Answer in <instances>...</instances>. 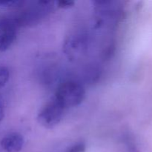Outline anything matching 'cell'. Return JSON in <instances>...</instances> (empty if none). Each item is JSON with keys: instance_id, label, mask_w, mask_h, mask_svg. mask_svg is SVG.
<instances>
[{"instance_id": "cell-2", "label": "cell", "mask_w": 152, "mask_h": 152, "mask_svg": "<svg viewBox=\"0 0 152 152\" xmlns=\"http://www.w3.org/2000/svg\"><path fill=\"white\" fill-rule=\"evenodd\" d=\"M65 111V108L53 97L40 110L37 120L45 129H53L60 123Z\"/></svg>"}, {"instance_id": "cell-8", "label": "cell", "mask_w": 152, "mask_h": 152, "mask_svg": "<svg viewBox=\"0 0 152 152\" xmlns=\"http://www.w3.org/2000/svg\"><path fill=\"white\" fill-rule=\"evenodd\" d=\"M4 117V104L3 99L0 97V123Z\"/></svg>"}, {"instance_id": "cell-4", "label": "cell", "mask_w": 152, "mask_h": 152, "mask_svg": "<svg viewBox=\"0 0 152 152\" xmlns=\"http://www.w3.org/2000/svg\"><path fill=\"white\" fill-rule=\"evenodd\" d=\"M0 144L6 152H19L23 148L25 139L21 134L11 133L4 137Z\"/></svg>"}, {"instance_id": "cell-6", "label": "cell", "mask_w": 152, "mask_h": 152, "mask_svg": "<svg viewBox=\"0 0 152 152\" xmlns=\"http://www.w3.org/2000/svg\"><path fill=\"white\" fill-rule=\"evenodd\" d=\"M86 149V144L83 142H80L70 146L65 152H85Z\"/></svg>"}, {"instance_id": "cell-1", "label": "cell", "mask_w": 152, "mask_h": 152, "mask_svg": "<svg viewBox=\"0 0 152 152\" xmlns=\"http://www.w3.org/2000/svg\"><path fill=\"white\" fill-rule=\"evenodd\" d=\"M86 97V90L80 83L67 81L57 88L54 98L66 109L80 105Z\"/></svg>"}, {"instance_id": "cell-7", "label": "cell", "mask_w": 152, "mask_h": 152, "mask_svg": "<svg viewBox=\"0 0 152 152\" xmlns=\"http://www.w3.org/2000/svg\"><path fill=\"white\" fill-rule=\"evenodd\" d=\"M56 4L60 8H70V7H73L74 4V1H59L56 2Z\"/></svg>"}, {"instance_id": "cell-3", "label": "cell", "mask_w": 152, "mask_h": 152, "mask_svg": "<svg viewBox=\"0 0 152 152\" xmlns=\"http://www.w3.org/2000/svg\"><path fill=\"white\" fill-rule=\"evenodd\" d=\"M19 22L15 19H0V52L7 50L16 38Z\"/></svg>"}, {"instance_id": "cell-5", "label": "cell", "mask_w": 152, "mask_h": 152, "mask_svg": "<svg viewBox=\"0 0 152 152\" xmlns=\"http://www.w3.org/2000/svg\"><path fill=\"white\" fill-rule=\"evenodd\" d=\"M10 78V71L6 66L0 65V88H2L7 84Z\"/></svg>"}]
</instances>
